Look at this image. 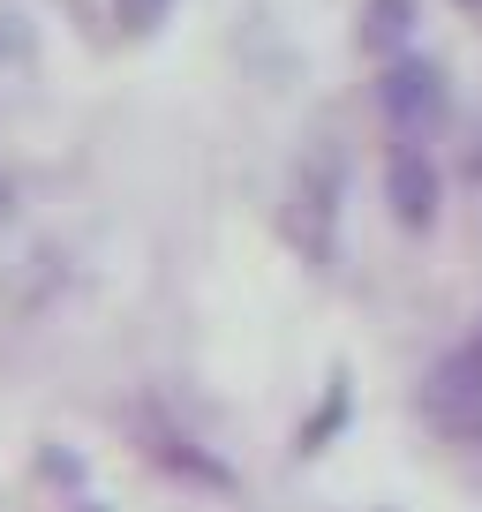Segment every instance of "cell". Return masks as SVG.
<instances>
[{"label": "cell", "instance_id": "6da1fadb", "mask_svg": "<svg viewBox=\"0 0 482 512\" xmlns=\"http://www.w3.org/2000/svg\"><path fill=\"white\" fill-rule=\"evenodd\" d=\"M377 98H385V121L400 144H422L437 121H445V68L422 61V53H400V61L385 68V83H377Z\"/></svg>", "mask_w": 482, "mask_h": 512}, {"label": "cell", "instance_id": "7a4b0ae2", "mask_svg": "<svg viewBox=\"0 0 482 512\" xmlns=\"http://www.w3.org/2000/svg\"><path fill=\"white\" fill-rule=\"evenodd\" d=\"M332 211H339V159L332 151H309L294 166V189H287V234L309 256H324L332 249Z\"/></svg>", "mask_w": 482, "mask_h": 512}, {"label": "cell", "instance_id": "3957f363", "mask_svg": "<svg viewBox=\"0 0 482 512\" xmlns=\"http://www.w3.org/2000/svg\"><path fill=\"white\" fill-rule=\"evenodd\" d=\"M385 196H392V211H400L407 226H430L437 219V159L422 144H392V159H385Z\"/></svg>", "mask_w": 482, "mask_h": 512}, {"label": "cell", "instance_id": "277c9868", "mask_svg": "<svg viewBox=\"0 0 482 512\" xmlns=\"http://www.w3.org/2000/svg\"><path fill=\"white\" fill-rule=\"evenodd\" d=\"M407 23H415V0H370V8H362V46L392 53L407 38Z\"/></svg>", "mask_w": 482, "mask_h": 512}, {"label": "cell", "instance_id": "5b68a950", "mask_svg": "<svg viewBox=\"0 0 482 512\" xmlns=\"http://www.w3.org/2000/svg\"><path fill=\"white\" fill-rule=\"evenodd\" d=\"M38 31H31V8L23 0H0V61H31Z\"/></svg>", "mask_w": 482, "mask_h": 512}, {"label": "cell", "instance_id": "8992f818", "mask_svg": "<svg viewBox=\"0 0 482 512\" xmlns=\"http://www.w3.org/2000/svg\"><path fill=\"white\" fill-rule=\"evenodd\" d=\"M166 8H174V0H113L121 31H151V23H166Z\"/></svg>", "mask_w": 482, "mask_h": 512}, {"label": "cell", "instance_id": "52a82bcc", "mask_svg": "<svg viewBox=\"0 0 482 512\" xmlns=\"http://www.w3.org/2000/svg\"><path fill=\"white\" fill-rule=\"evenodd\" d=\"M467 354H475V362H482V324H475V339H467Z\"/></svg>", "mask_w": 482, "mask_h": 512}, {"label": "cell", "instance_id": "ba28073f", "mask_svg": "<svg viewBox=\"0 0 482 512\" xmlns=\"http://www.w3.org/2000/svg\"><path fill=\"white\" fill-rule=\"evenodd\" d=\"M475 181H482V144H475Z\"/></svg>", "mask_w": 482, "mask_h": 512}]
</instances>
